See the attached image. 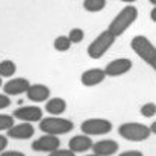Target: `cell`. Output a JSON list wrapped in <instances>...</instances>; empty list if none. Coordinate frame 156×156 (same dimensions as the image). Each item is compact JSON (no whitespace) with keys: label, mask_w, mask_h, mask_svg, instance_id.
Wrapping results in <instances>:
<instances>
[{"label":"cell","mask_w":156,"mask_h":156,"mask_svg":"<svg viewBox=\"0 0 156 156\" xmlns=\"http://www.w3.org/2000/svg\"><path fill=\"white\" fill-rule=\"evenodd\" d=\"M49 156H76V153L73 152V150H70V149H56V150H53L49 153Z\"/></svg>","instance_id":"cell-23"},{"label":"cell","mask_w":156,"mask_h":156,"mask_svg":"<svg viewBox=\"0 0 156 156\" xmlns=\"http://www.w3.org/2000/svg\"><path fill=\"white\" fill-rule=\"evenodd\" d=\"M149 127H150L152 133H153V135H156V121H153V123H152V124H150Z\"/></svg>","instance_id":"cell-29"},{"label":"cell","mask_w":156,"mask_h":156,"mask_svg":"<svg viewBox=\"0 0 156 156\" xmlns=\"http://www.w3.org/2000/svg\"><path fill=\"white\" fill-rule=\"evenodd\" d=\"M0 156H26L24 153L18 152V150H3Z\"/></svg>","instance_id":"cell-25"},{"label":"cell","mask_w":156,"mask_h":156,"mask_svg":"<svg viewBox=\"0 0 156 156\" xmlns=\"http://www.w3.org/2000/svg\"><path fill=\"white\" fill-rule=\"evenodd\" d=\"M14 118H18L21 121H27V123H35V121H41L43 118V109L40 106H21L17 108L12 112Z\"/></svg>","instance_id":"cell-9"},{"label":"cell","mask_w":156,"mask_h":156,"mask_svg":"<svg viewBox=\"0 0 156 156\" xmlns=\"http://www.w3.org/2000/svg\"><path fill=\"white\" fill-rule=\"evenodd\" d=\"M106 8V0H83V9L88 12H100Z\"/></svg>","instance_id":"cell-19"},{"label":"cell","mask_w":156,"mask_h":156,"mask_svg":"<svg viewBox=\"0 0 156 156\" xmlns=\"http://www.w3.org/2000/svg\"><path fill=\"white\" fill-rule=\"evenodd\" d=\"M46 111L50 115H61L67 111V102L61 97H52L46 102Z\"/></svg>","instance_id":"cell-16"},{"label":"cell","mask_w":156,"mask_h":156,"mask_svg":"<svg viewBox=\"0 0 156 156\" xmlns=\"http://www.w3.org/2000/svg\"><path fill=\"white\" fill-rule=\"evenodd\" d=\"M32 150L35 152H44V153H50L53 150L61 147V141L56 135H50V133H44L43 136L37 138L35 141H32Z\"/></svg>","instance_id":"cell-8"},{"label":"cell","mask_w":156,"mask_h":156,"mask_svg":"<svg viewBox=\"0 0 156 156\" xmlns=\"http://www.w3.org/2000/svg\"><path fill=\"white\" fill-rule=\"evenodd\" d=\"M12 126H14V115L0 114V132L2 130H8Z\"/></svg>","instance_id":"cell-22"},{"label":"cell","mask_w":156,"mask_h":156,"mask_svg":"<svg viewBox=\"0 0 156 156\" xmlns=\"http://www.w3.org/2000/svg\"><path fill=\"white\" fill-rule=\"evenodd\" d=\"M74 129V124L71 120L68 118H61V117H46L41 118L40 121V130H43L44 133H50V135H65L68 132H71Z\"/></svg>","instance_id":"cell-5"},{"label":"cell","mask_w":156,"mask_h":156,"mask_svg":"<svg viewBox=\"0 0 156 156\" xmlns=\"http://www.w3.org/2000/svg\"><path fill=\"white\" fill-rule=\"evenodd\" d=\"M140 114H141L143 117H146V118L155 117L156 115V103H152V102L144 103L141 106V109H140Z\"/></svg>","instance_id":"cell-21"},{"label":"cell","mask_w":156,"mask_h":156,"mask_svg":"<svg viewBox=\"0 0 156 156\" xmlns=\"http://www.w3.org/2000/svg\"><path fill=\"white\" fill-rule=\"evenodd\" d=\"M115 40H117V37H115L109 29L100 32V34L97 35V38H94V40L91 41V44L88 46V49H87L88 56H90L91 59H100L105 53L114 46Z\"/></svg>","instance_id":"cell-4"},{"label":"cell","mask_w":156,"mask_h":156,"mask_svg":"<svg viewBox=\"0 0 156 156\" xmlns=\"http://www.w3.org/2000/svg\"><path fill=\"white\" fill-rule=\"evenodd\" d=\"M9 105H11L9 96H8V94H0V111H2V109H6Z\"/></svg>","instance_id":"cell-24"},{"label":"cell","mask_w":156,"mask_h":156,"mask_svg":"<svg viewBox=\"0 0 156 156\" xmlns=\"http://www.w3.org/2000/svg\"><path fill=\"white\" fill-rule=\"evenodd\" d=\"M105 79H106L105 68H88L80 74V83L88 88L100 85Z\"/></svg>","instance_id":"cell-11"},{"label":"cell","mask_w":156,"mask_h":156,"mask_svg":"<svg viewBox=\"0 0 156 156\" xmlns=\"http://www.w3.org/2000/svg\"><path fill=\"white\" fill-rule=\"evenodd\" d=\"M6 133L12 140H30L35 135V127L32 126V123L21 121L20 124H14L12 127H9Z\"/></svg>","instance_id":"cell-10"},{"label":"cell","mask_w":156,"mask_h":156,"mask_svg":"<svg viewBox=\"0 0 156 156\" xmlns=\"http://www.w3.org/2000/svg\"><path fill=\"white\" fill-rule=\"evenodd\" d=\"M118 135L127 141H132V143H140V141H146L150 135H152V130L149 126L143 124V123H138V121H127V123H123L120 124L118 127Z\"/></svg>","instance_id":"cell-3"},{"label":"cell","mask_w":156,"mask_h":156,"mask_svg":"<svg viewBox=\"0 0 156 156\" xmlns=\"http://www.w3.org/2000/svg\"><path fill=\"white\" fill-rule=\"evenodd\" d=\"M136 18H138V9L130 3V5H127V6H124L114 18H112V21L109 23V30L118 38V37H121L135 21H136Z\"/></svg>","instance_id":"cell-1"},{"label":"cell","mask_w":156,"mask_h":156,"mask_svg":"<svg viewBox=\"0 0 156 156\" xmlns=\"http://www.w3.org/2000/svg\"><path fill=\"white\" fill-rule=\"evenodd\" d=\"M8 136H5V135H2L0 133V153L3 152V150H6V147H8Z\"/></svg>","instance_id":"cell-26"},{"label":"cell","mask_w":156,"mask_h":156,"mask_svg":"<svg viewBox=\"0 0 156 156\" xmlns=\"http://www.w3.org/2000/svg\"><path fill=\"white\" fill-rule=\"evenodd\" d=\"M2 85H3V82H2V76H0V87H2Z\"/></svg>","instance_id":"cell-33"},{"label":"cell","mask_w":156,"mask_h":156,"mask_svg":"<svg viewBox=\"0 0 156 156\" xmlns=\"http://www.w3.org/2000/svg\"><path fill=\"white\" fill-rule=\"evenodd\" d=\"M85 156H99V155H96V153H93V155H85Z\"/></svg>","instance_id":"cell-32"},{"label":"cell","mask_w":156,"mask_h":156,"mask_svg":"<svg viewBox=\"0 0 156 156\" xmlns=\"http://www.w3.org/2000/svg\"><path fill=\"white\" fill-rule=\"evenodd\" d=\"M91 150L99 156H112L118 152V143L114 140H102L94 143Z\"/></svg>","instance_id":"cell-15"},{"label":"cell","mask_w":156,"mask_h":156,"mask_svg":"<svg viewBox=\"0 0 156 156\" xmlns=\"http://www.w3.org/2000/svg\"><path fill=\"white\" fill-rule=\"evenodd\" d=\"M120 2H123V3H127V5H130V3H135L136 0H120Z\"/></svg>","instance_id":"cell-30"},{"label":"cell","mask_w":156,"mask_h":156,"mask_svg":"<svg viewBox=\"0 0 156 156\" xmlns=\"http://www.w3.org/2000/svg\"><path fill=\"white\" fill-rule=\"evenodd\" d=\"M30 87V82L24 77H14L11 80H8L5 85H3V93L8 94L9 97L11 96H20V94H24Z\"/></svg>","instance_id":"cell-12"},{"label":"cell","mask_w":156,"mask_h":156,"mask_svg":"<svg viewBox=\"0 0 156 156\" xmlns=\"http://www.w3.org/2000/svg\"><path fill=\"white\" fill-rule=\"evenodd\" d=\"M26 97L34 103H43L50 99V88L43 83H30L29 90L26 91Z\"/></svg>","instance_id":"cell-13"},{"label":"cell","mask_w":156,"mask_h":156,"mask_svg":"<svg viewBox=\"0 0 156 156\" xmlns=\"http://www.w3.org/2000/svg\"><path fill=\"white\" fill-rule=\"evenodd\" d=\"M118 156H144V155H143V152H140V150H126V152L120 153Z\"/></svg>","instance_id":"cell-27"},{"label":"cell","mask_w":156,"mask_h":156,"mask_svg":"<svg viewBox=\"0 0 156 156\" xmlns=\"http://www.w3.org/2000/svg\"><path fill=\"white\" fill-rule=\"evenodd\" d=\"M149 2H150V3L153 5V6H156V0H149Z\"/></svg>","instance_id":"cell-31"},{"label":"cell","mask_w":156,"mask_h":156,"mask_svg":"<svg viewBox=\"0 0 156 156\" xmlns=\"http://www.w3.org/2000/svg\"><path fill=\"white\" fill-rule=\"evenodd\" d=\"M132 65L133 64L129 58H117V59L106 64L105 73L109 77H118V76H123V74L129 73L132 70Z\"/></svg>","instance_id":"cell-7"},{"label":"cell","mask_w":156,"mask_h":156,"mask_svg":"<svg viewBox=\"0 0 156 156\" xmlns=\"http://www.w3.org/2000/svg\"><path fill=\"white\" fill-rule=\"evenodd\" d=\"M71 46H73V43H71V40L68 38V35H59V37H56L55 38V41H53V47H55V50L56 52H68L70 49H71Z\"/></svg>","instance_id":"cell-17"},{"label":"cell","mask_w":156,"mask_h":156,"mask_svg":"<svg viewBox=\"0 0 156 156\" xmlns=\"http://www.w3.org/2000/svg\"><path fill=\"white\" fill-rule=\"evenodd\" d=\"M93 140L90 135L82 133V135H74L73 138H70L68 141V149L73 150L74 153H83L93 149Z\"/></svg>","instance_id":"cell-14"},{"label":"cell","mask_w":156,"mask_h":156,"mask_svg":"<svg viewBox=\"0 0 156 156\" xmlns=\"http://www.w3.org/2000/svg\"><path fill=\"white\" fill-rule=\"evenodd\" d=\"M80 130H82V133H87L90 136L106 135L112 130V123L105 118H90L80 124Z\"/></svg>","instance_id":"cell-6"},{"label":"cell","mask_w":156,"mask_h":156,"mask_svg":"<svg viewBox=\"0 0 156 156\" xmlns=\"http://www.w3.org/2000/svg\"><path fill=\"white\" fill-rule=\"evenodd\" d=\"M150 18H152V21H155L156 23V6L150 11Z\"/></svg>","instance_id":"cell-28"},{"label":"cell","mask_w":156,"mask_h":156,"mask_svg":"<svg viewBox=\"0 0 156 156\" xmlns=\"http://www.w3.org/2000/svg\"><path fill=\"white\" fill-rule=\"evenodd\" d=\"M17 71V65L11 59H5L0 62V76L2 77H12Z\"/></svg>","instance_id":"cell-18"},{"label":"cell","mask_w":156,"mask_h":156,"mask_svg":"<svg viewBox=\"0 0 156 156\" xmlns=\"http://www.w3.org/2000/svg\"><path fill=\"white\" fill-rule=\"evenodd\" d=\"M68 38L71 40L73 44H79V43L83 41V38H85V32H83L80 27H73V29L68 32Z\"/></svg>","instance_id":"cell-20"},{"label":"cell","mask_w":156,"mask_h":156,"mask_svg":"<svg viewBox=\"0 0 156 156\" xmlns=\"http://www.w3.org/2000/svg\"><path fill=\"white\" fill-rule=\"evenodd\" d=\"M132 50L136 53L146 64H149L156 71V46L144 35H136L130 41Z\"/></svg>","instance_id":"cell-2"}]
</instances>
